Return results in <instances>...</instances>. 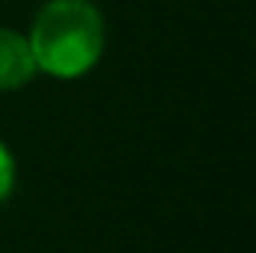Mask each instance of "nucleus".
Wrapping results in <instances>:
<instances>
[{
    "mask_svg": "<svg viewBox=\"0 0 256 253\" xmlns=\"http://www.w3.org/2000/svg\"><path fill=\"white\" fill-rule=\"evenodd\" d=\"M26 39L42 75L75 82L84 78L104 56V13L94 0H49L36 13Z\"/></svg>",
    "mask_w": 256,
    "mask_h": 253,
    "instance_id": "nucleus-1",
    "label": "nucleus"
},
{
    "mask_svg": "<svg viewBox=\"0 0 256 253\" xmlns=\"http://www.w3.org/2000/svg\"><path fill=\"white\" fill-rule=\"evenodd\" d=\"M39 75L36 58H32L30 39L20 30L0 26V94L20 91Z\"/></svg>",
    "mask_w": 256,
    "mask_h": 253,
    "instance_id": "nucleus-2",
    "label": "nucleus"
},
{
    "mask_svg": "<svg viewBox=\"0 0 256 253\" xmlns=\"http://www.w3.org/2000/svg\"><path fill=\"white\" fill-rule=\"evenodd\" d=\"M13 188H16V156L0 140V204L13 195Z\"/></svg>",
    "mask_w": 256,
    "mask_h": 253,
    "instance_id": "nucleus-3",
    "label": "nucleus"
}]
</instances>
